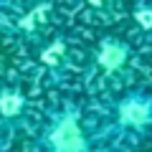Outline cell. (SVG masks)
Here are the masks:
<instances>
[{
	"label": "cell",
	"instance_id": "cell-1",
	"mask_svg": "<svg viewBox=\"0 0 152 152\" xmlns=\"http://www.w3.org/2000/svg\"><path fill=\"white\" fill-rule=\"evenodd\" d=\"M31 152H109L96 104L58 99L31 124Z\"/></svg>",
	"mask_w": 152,
	"mask_h": 152
},
{
	"label": "cell",
	"instance_id": "cell-2",
	"mask_svg": "<svg viewBox=\"0 0 152 152\" xmlns=\"http://www.w3.org/2000/svg\"><path fill=\"white\" fill-rule=\"evenodd\" d=\"M140 58V46L127 33H109L99 36L86 51H81L79 76L84 79L89 94L96 102L114 96L134 86L132 76Z\"/></svg>",
	"mask_w": 152,
	"mask_h": 152
},
{
	"label": "cell",
	"instance_id": "cell-3",
	"mask_svg": "<svg viewBox=\"0 0 152 152\" xmlns=\"http://www.w3.org/2000/svg\"><path fill=\"white\" fill-rule=\"evenodd\" d=\"M109 152H140L152 145V89L134 84L96 102Z\"/></svg>",
	"mask_w": 152,
	"mask_h": 152
},
{
	"label": "cell",
	"instance_id": "cell-4",
	"mask_svg": "<svg viewBox=\"0 0 152 152\" xmlns=\"http://www.w3.org/2000/svg\"><path fill=\"white\" fill-rule=\"evenodd\" d=\"M33 109V94L28 86H23L20 79H5L0 81V129L15 134L20 127L33 124L38 119Z\"/></svg>",
	"mask_w": 152,
	"mask_h": 152
},
{
	"label": "cell",
	"instance_id": "cell-5",
	"mask_svg": "<svg viewBox=\"0 0 152 152\" xmlns=\"http://www.w3.org/2000/svg\"><path fill=\"white\" fill-rule=\"evenodd\" d=\"M36 66L41 69L43 76L51 79H61V76L76 71L81 66V51H76L66 36H48L41 41V46L36 48Z\"/></svg>",
	"mask_w": 152,
	"mask_h": 152
},
{
	"label": "cell",
	"instance_id": "cell-6",
	"mask_svg": "<svg viewBox=\"0 0 152 152\" xmlns=\"http://www.w3.org/2000/svg\"><path fill=\"white\" fill-rule=\"evenodd\" d=\"M127 36L134 41L137 46L152 43V0H145L134 8L132 13V23H129V33Z\"/></svg>",
	"mask_w": 152,
	"mask_h": 152
},
{
	"label": "cell",
	"instance_id": "cell-7",
	"mask_svg": "<svg viewBox=\"0 0 152 152\" xmlns=\"http://www.w3.org/2000/svg\"><path fill=\"white\" fill-rule=\"evenodd\" d=\"M0 152H13V134L0 129Z\"/></svg>",
	"mask_w": 152,
	"mask_h": 152
},
{
	"label": "cell",
	"instance_id": "cell-8",
	"mask_svg": "<svg viewBox=\"0 0 152 152\" xmlns=\"http://www.w3.org/2000/svg\"><path fill=\"white\" fill-rule=\"evenodd\" d=\"M0 18H3V0H0Z\"/></svg>",
	"mask_w": 152,
	"mask_h": 152
}]
</instances>
